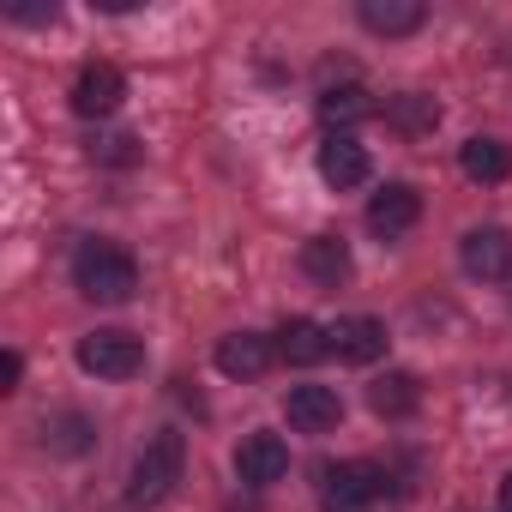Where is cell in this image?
<instances>
[{
    "label": "cell",
    "instance_id": "obj_15",
    "mask_svg": "<svg viewBox=\"0 0 512 512\" xmlns=\"http://www.w3.org/2000/svg\"><path fill=\"white\" fill-rule=\"evenodd\" d=\"M422 19H428L422 0H362V25L374 37H410L422 31Z\"/></svg>",
    "mask_w": 512,
    "mask_h": 512
},
{
    "label": "cell",
    "instance_id": "obj_8",
    "mask_svg": "<svg viewBox=\"0 0 512 512\" xmlns=\"http://www.w3.org/2000/svg\"><path fill=\"white\" fill-rule=\"evenodd\" d=\"M326 344H332V356H338V362L368 368V362H380V356H386V326H380L374 314H350V320L326 326Z\"/></svg>",
    "mask_w": 512,
    "mask_h": 512
},
{
    "label": "cell",
    "instance_id": "obj_19",
    "mask_svg": "<svg viewBox=\"0 0 512 512\" xmlns=\"http://www.w3.org/2000/svg\"><path fill=\"white\" fill-rule=\"evenodd\" d=\"M386 121L404 127V133H428V127L440 121V109H434V97H398V103L386 109Z\"/></svg>",
    "mask_w": 512,
    "mask_h": 512
},
{
    "label": "cell",
    "instance_id": "obj_13",
    "mask_svg": "<svg viewBox=\"0 0 512 512\" xmlns=\"http://www.w3.org/2000/svg\"><path fill=\"white\" fill-rule=\"evenodd\" d=\"M302 272H308L314 284L338 290V284L350 278V247H344V235H314V241H302Z\"/></svg>",
    "mask_w": 512,
    "mask_h": 512
},
{
    "label": "cell",
    "instance_id": "obj_6",
    "mask_svg": "<svg viewBox=\"0 0 512 512\" xmlns=\"http://www.w3.org/2000/svg\"><path fill=\"white\" fill-rule=\"evenodd\" d=\"M235 470H241L247 488H272V482L290 476V446H284L278 434H247V440L235 446Z\"/></svg>",
    "mask_w": 512,
    "mask_h": 512
},
{
    "label": "cell",
    "instance_id": "obj_17",
    "mask_svg": "<svg viewBox=\"0 0 512 512\" xmlns=\"http://www.w3.org/2000/svg\"><path fill=\"white\" fill-rule=\"evenodd\" d=\"M368 404H374V416L404 422V416H416L422 392H416V380H410V374H380V380L368 386Z\"/></svg>",
    "mask_w": 512,
    "mask_h": 512
},
{
    "label": "cell",
    "instance_id": "obj_23",
    "mask_svg": "<svg viewBox=\"0 0 512 512\" xmlns=\"http://www.w3.org/2000/svg\"><path fill=\"white\" fill-rule=\"evenodd\" d=\"M13 19H19V25H49L55 7H13Z\"/></svg>",
    "mask_w": 512,
    "mask_h": 512
},
{
    "label": "cell",
    "instance_id": "obj_14",
    "mask_svg": "<svg viewBox=\"0 0 512 512\" xmlns=\"http://www.w3.org/2000/svg\"><path fill=\"white\" fill-rule=\"evenodd\" d=\"M458 169H464L470 181H482V187H500V181L512 175V151H506L500 139L476 133V139H464V151H458Z\"/></svg>",
    "mask_w": 512,
    "mask_h": 512
},
{
    "label": "cell",
    "instance_id": "obj_22",
    "mask_svg": "<svg viewBox=\"0 0 512 512\" xmlns=\"http://www.w3.org/2000/svg\"><path fill=\"white\" fill-rule=\"evenodd\" d=\"M19 374H25V362H19V350H7V356H0V392H13Z\"/></svg>",
    "mask_w": 512,
    "mask_h": 512
},
{
    "label": "cell",
    "instance_id": "obj_9",
    "mask_svg": "<svg viewBox=\"0 0 512 512\" xmlns=\"http://www.w3.org/2000/svg\"><path fill=\"white\" fill-rule=\"evenodd\" d=\"M422 223V193L410 187V181H392V187H380L374 199H368V229L374 235H404V229H416Z\"/></svg>",
    "mask_w": 512,
    "mask_h": 512
},
{
    "label": "cell",
    "instance_id": "obj_20",
    "mask_svg": "<svg viewBox=\"0 0 512 512\" xmlns=\"http://www.w3.org/2000/svg\"><path fill=\"white\" fill-rule=\"evenodd\" d=\"M43 446H49V452H67V458H73V452H85V446H91V422H85V416H61L55 428L43 422Z\"/></svg>",
    "mask_w": 512,
    "mask_h": 512
},
{
    "label": "cell",
    "instance_id": "obj_5",
    "mask_svg": "<svg viewBox=\"0 0 512 512\" xmlns=\"http://www.w3.org/2000/svg\"><path fill=\"white\" fill-rule=\"evenodd\" d=\"M458 260H464V272L470 278H482V284H500V278H512V235L506 229H470L464 241H458Z\"/></svg>",
    "mask_w": 512,
    "mask_h": 512
},
{
    "label": "cell",
    "instance_id": "obj_1",
    "mask_svg": "<svg viewBox=\"0 0 512 512\" xmlns=\"http://www.w3.org/2000/svg\"><path fill=\"white\" fill-rule=\"evenodd\" d=\"M73 284H79L85 302L121 308V302H133V290H139V260H133L121 241H85V247L73 253Z\"/></svg>",
    "mask_w": 512,
    "mask_h": 512
},
{
    "label": "cell",
    "instance_id": "obj_10",
    "mask_svg": "<svg viewBox=\"0 0 512 512\" xmlns=\"http://www.w3.org/2000/svg\"><path fill=\"white\" fill-rule=\"evenodd\" d=\"M284 416H290V428H302V434H332V428L344 422V398H338L332 386H290Z\"/></svg>",
    "mask_w": 512,
    "mask_h": 512
},
{
    "label": "cell",
    "instance_id": "obj_21",
    "mask_svg": "<svg viewBox=\"0 0 512 512\" xmlns=\"http://www.w3.org/2000/svg\"><path fill=\"white\" fill-rule=\"evenodd\" d=\"M91 157L109 163V169H133L139 163V139L133 133H103V139H91Z\"/></svg>",
    "mask_w": 512,
    "mask_h": 512
},
{
    "label": "cell",
    "instance_id": "obj_18",
    "mask_svg": "<svg viewBox=\"0 0 512 512\" xmlns=\"http://www.w3.org/2000/svg\"><path fill=\"white\" fill-rule=\"evenodd\" d=\"M320 115H326L332 127H356V121L374 115V103H368L362 85H326V91H320Z\"/></svg>",
    "mask_w": 512,
    "mask_h": 512
},
{
    "label": "cell",
    "instance_id": "obj_11",
    "mask_svg": "<svg viewBox=\"0 0 512 512\" xmlns=\"http://www.w3.org/2000/svg\"><path fill=\"white\" fill-rule=\"evenodd\" d=\"M272 356H278V344L260 338V332H229V338H217V368L229 380H260L272 368Z\"/></svg>",
    "mask_w": 512,
    "mask_h": 512
},
{
    "label": "cell",
    "instance_id": "obj_7",
    "mask_svg": "<svg viewBox=\"0 0 512 512\" xmlns=\"http://www.w3.org/2000/svg\"><path fill=\"white\" fill-rule=\"evenodd\" d=\"M121 97H127V79H121V67H109V61H97V67H85V73L73 79V115H85V121L115 115Z\"/></svg>",
    "mask_w": 512,
    "mask_h": 512
},
{
    "label": "cell",
    "instance_id": "obj_2",
    "mask_svg": "<svg viewBox=\"0 0 512 512\" xmlns=\"http://www.w3.org/2000/svg\"><path fill=\"white\" fill-rule=\"evenodd\" d=\"M181 464H187V440H181L175 428L151 434V440H145V452L133 458V476H127V506H133V512H145V506L169 500V488L181 482Z\"/></svg>",
    "mask_w": 512,
    "mask_h": 512
},
{
    "label": "cell",
    "instance_id": "obj_3",
    "mask_svg": "<svg viewBox=\"0 0 512 512\" xmlns=\"http://www.w3.org/2000/svg\"><path fill=\"white\" fill-rule=\"evenodd\" d=\"M79 368L97 374V380H133L145 368V344L121 326H103V332H85L79 338Z\"/></svg>",
    "mask_w": 512,
    "mask_h": 512
},
{
    "label": "cell",
    "instance_id": "obj_16",
    "mask_svg": "<svg viewBox=\"0 0 512 512\" xmlns=\"http://www.w3.org/2000/svg\"><path fill=\"white\" fill-rule=\"evenodd\" d=\"M272 344H278V356H284L290 368H314L320 356H332V344H326V326H314V320H284Z\"/></svg>",
    "mask_w": 512,
    "mask_h": 512
},
{
    "label": "cell",
    "instance_id": "obj_24",
    "mask_svg": "<svg viewBox=\"0 0 512 512\" xmlns=\"http://www.w3.org/2000/svg\"><path fill=\"white\" fill-rule=\"evenodd\" d=\"M500 512H512V476L500 482Z\"/></svg>",
    "mask_w": 512,
    "mask_h": 512
},
{
    "label": "cell",
    "instance_id": "obj_4",
    "mask_svg": "<svg viewBox=\"0 0 512 512\" xmlns=\"http://www.w3.org/2000/svg\"><path fill=\"white\" fill-rule=\"evenodd\" d=\"M320 494H326V506H332V512H362V506H374V500L386 494V470H380V464H368V458L332 464V470L320 476Z\"/></svg>",
    "mask_w": 512,
    "mask_h": 512
},
{
    "label": "cell",
    "instance_id": "obj_12",
    "mask_svg": "<svg viewBox=\"0 0 512 512\" xmlns=\"http://www.w3.org/2000/svg\"><path fill=\"white\" fill-rule=\"evenodd\" d=\"M320 175H326V187H362L368 181V145L350 133H332L320 145Z\"/></svg>",
    "mask_w": 512,
    "mask_h": 512
}]
</instances>
